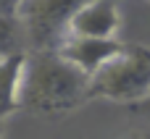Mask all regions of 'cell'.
<instances>
[{"label": "cell", "instance_id": "cell-1", "mask_svg": "<svg viewBox=\"0 0 150 139\" xmlns=\"http://www.w3.org/2000/svg\"><path fill=\"white\" fill-rule=\"evenodd\" d=\"M87 92L90 76L71 66L66 58L58 53H32L21 110L42 118H55L87 102Z\"/></svg>", "mask_w": 150, "mask_h": 139}, {"label": "cell", "instance_id": "cell-2", "mask_svg": "<svg viewBox=\"0 0 150 139\" xmlns=\"http://www.w3.org/2000/svg\"><path fill=\"white\" fill-rule=\"evenodd\" d=\"M150 95V47L127 42V47L90 79V100L134 105Z\"/></svg>", "mask_w": 150, "mask_h": 139}, {"label": "cell", "instance_id": "cell-3", "mask_svg": "<svg viewBox=\"0 0 150 139\" xmlns=\"http://www.w3.org/2000/svg\"><path fill=\"white\" fill-rule=\"evenodd\" d=\"M90 0H24L16 18L24 29V42L32 53H58L69 39L74 13Z\"/></svg>", "mask_w": 150, "mask_h": 139}, {"label": "cell", "instance_id": "cell-4", "mask_svg": "<svg viewBox=\"0 0 150 139\" xmlns=\"http://www.w3.org/2000/svg\"><path fill=\"white\" fill-rule=\"evenodd\" d=\"M121 29L119 0H90L84 3L69 26V37H92V39H116Z\"/></svg>", "mask_w": 150, "mask_h": 139}, {"label": "cell", "instance_id": "cell-5", "mask_svg": "<svg viewBox=\"0 0 150 139\" xmlns=\"http://www.w3.org/2000/svg\"><path fill=\"white\" fill-rule=\"evenodd\" d=\"M127 47V42H119V39H92V37H69L58 55L66 58L71 66H76L82 74H87L90 79L103 71L121 50Z\"/></svg>", "mask_w": 150, "mask_h": 139}, {"label": "cell", "instance_id": "cell-6", "mask_svg": "<svg viewBox=\"0 0 150 139\" xmlns=\"http://www.w3.org/2000/svg\"><path fill=\"white\" fill-rule=\"evenodd\" d=\"M29 58H32V53H26V50H18V53L3 58V71H5V84H8L3 118H11L16 110H21V97H24L26 74H29Z\"/></svg>", "mask_w": 150, "mask_h": 139}, {"label": "cell", "instance_id": "cell-7", "mask_svg": "<svg viewBox=\"0 0 150 139\" xmlns=\"http://www.w3.org/2000/svg\"><path fill=\"white\" fill-rule=\"evenodd\" d=\"M127 108H129V113H134V116H145V118H150V95L145 97V100L134 102V105H127Z\"/></svg>", "mask_w": 150, "mask_h": 139}, {"label": "cell", "instance_id": "cell-8", "mask_svg": "<svg viewBox=\"0 0 150 139\" xmlns=\"http://www.w3.org/2000/svg\"><path fill=\"white\" fill-rule=\"evenodd\" d=\"M24 0H0V16H16Z\"/></svg>", "mask_w": 150, "mask_h": 139}, {"label": "cell", "instance_id": "cell-9", "mask_svg": "<svg viewBox=\"0 0 150 139\" xmlns=\"http://www.w3.org/2000/svg\"><path fill=\"white\" fill-rule=\"evenodd\" d=\"M124 139H150V126H148V129H137V131L127 134Z\"/></svg>", "mask_w": 150, "mask_h": 139}]
</instances>
